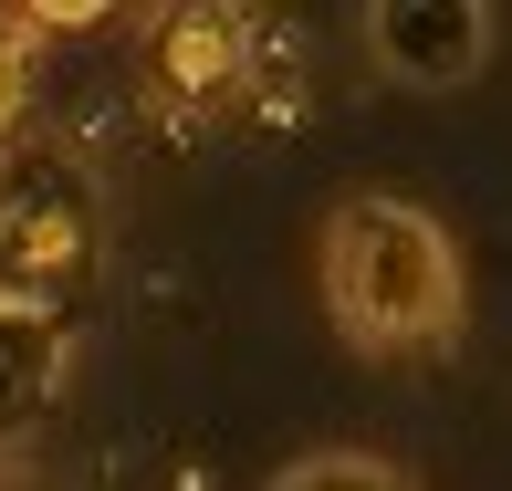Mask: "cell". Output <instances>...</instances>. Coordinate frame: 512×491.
<instances>
[{"label":"cell","instance_id":"cell-1","mask_svg":"<svg viewBox=\"0 0 512 491\" xmlns=\"http://www.w3.org/2000/svg\"><path fill=\"white\" fill-rule=\"evenodd\" d=\"M314 272H324V314L356 356H429L460 335V303H471L450 220L398 189H356L324 209Z\"/></svg>","mask_w":512,"mask_h":491},{"label":"cell","instance_id":"cell-2","mask_svg":"<svg viewBox=\"0 0 512 491\" xmlns=\"http://www.w3.org/2000/svg\"><path fill=\"white\" fill-rule=\"evenodd\" d=\"M84 251H95V178L63 147H0V293L53 303Z\"/></svg>","mask_w":512,"mask_h":491},{"label":"cell","instance_id":"cell-3","mask_svg":"<svg viewBox=\"0 0 512 491\" xmlns=\"http://www.w3.org/2000/svg\"><path fill=\"white\" fill-rule=\"evenodd\" d=\"M366 53L398 95H471L502 53V11H481V0H377Z\"/></svg>","mask_w":512,"mask_h":491},{"label":"cell","instance_id":"cell-4","mask_svg":"<svg viewBox=\"0 0 512 491\" xmlns=\"http://www.w3.org/2000/svg\"><path fill=\"white\" fill-rule=\"evenodd\" d=\"M251 95V21L220 11V0H189V11H157L147 21V105L199 126V115L241 105Z\"/></svg>","mask_w":512,"mask_h":491},{"label":"cell","instance_id":"cell-5","mask_svg":"<svg viewBox=\"0 0 512 491\" xmlns=\"http://www.w3.org/2000/svg\"><path fill=\"white\" fill-rule=\"evenodd\" d=\"M63 366H74L63 314H53V303H32V293H0V429H21V418L53 408Z\"/></svg>","mask_w":512,"mask_h":491},{"label":"cell","instance_id":"cell-6","mask_svg":"<svg viewBox=\"0 0 512 491\" xmlns=\"http://www.w3.org/2000/svg\"><path fill=\"white\" fill-rule=\"evenodd\" d=\"M272 491H418V481L377 450H304V460L272 471Z\"/></svg>","mask_w":512,"mask_h":491},{"label":"cell","instance_id":"cell-7","mask_svg":"<svg viewBox=\"0 0 512 491\" xmlns=\"http://www.w3.org/2000/svg\"><path fill=\"white\" fill-rule=\"evenodd\" d=\"M21 115H32V53H21V32L0 21V147H21Z\"/></svg>","mask_w":512,"mask_h":491}]
</instances>
